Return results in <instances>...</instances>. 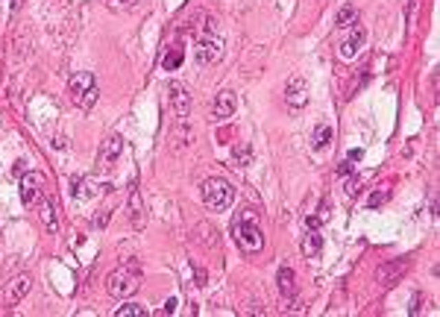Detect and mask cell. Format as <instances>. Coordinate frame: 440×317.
<instances>
[{
    "label": "cell",
    "mask_w": 440,
    "mask_h": 317,
    "mask_svg": "<svg viewBox=\"0 0 440 317\" xmlns=\"http://www.w3.org/2000/svg\"><path fill=\"white\" fill-rule=\"evenodd\" d=\"M232 235H235V241L241 244L244 253H261L264 232H261V223H258V212L252 209V206H244L241 212H235V217H232Z\"/></svg>",
    "instance_id": "1"
},
{
    "label": "cell",
    "mask_w": 440,
    "mask_h": 317,
    "mask_svg": "<svg viewBox=\"0 0 440 317\" xmlns=\"http://www.w3.org/2000/svg\"><path fill=\"white\" fill-rule=\"evenodd\" d=\"M138 285H141V265H138L135 259L124 261V265L115 267V270L106 276V291L112 294V297H118V300H124V297H129V294H135Z\"/></svg>",
    "instance_id": "2"
},
{
    "label": "cell",
    "mask_w": 440,
    "mask_h": 317,
    "mask_svg": "<svg viewBox=\"0 0 440 317\" xmlns=\"http://www.w3.org/2000/svg\"><path fill=\"white\" fill-rule=\"evenodd\" d=\"M97 94H100V89H97V80L91 71H80L74 74L68 80V97L74 106H80L82 112H88L94 103H97Z\"/></svg>",
    "instance_id": "3"
},
{
    "label": "cell",
    "mask_w": 440,
    "mask_h": 317,
    "mask_svg": "<svg viewBox=\"0 0 440 317\" xmlns=\"http://www.w3.org/2000/svg\"><path fill=\"white\" fill-rule=\"evenodd\" d=\"M235 200V188L223 177H212L203 182V203L208 212H226Z\"/></svg>",
    "instance_id": "4"
},
{
    "label": "cell",
    "mask_w": 440,
    "mask_h": 317,
    "mask_svg": "<svg viewBox=\"0 0 440 317\" xmlns=\"http://www.w3.org/2000/svg\"><path fill=\"white\" fill-rule=\"evenodd\" d=\"M18 191H21V203H24V206H36V203L44 200V191H47V179H44V173L30 171V173H24V177H21Z\"/></svg>",
    "instance_id": "5"
},
{
    "label": "cell",
    "mask_w": 440,
    "mask_h": 317,
    "mask_svg": "<svg viewBox=\"0 0 440 317\" xmlns=\"http://www.w3.org/2000/svg\"><path fill=\"white\" fill-rule=\"evenodd\" d=\"M194 53H197V62L200 65H214V62H220V56H223V39L214 36V32H203Z\"/></svg>",
    "instance_id": "6"
},
{
    "label": "cell",
    "mask_w": 440,
    "mask_h": 317,
    "mask_svg": "<svg viewBox=\"0 0 440 317\" xmlns=\"http://www.w3.org/2000/svg\"><path fill=\"white\" fill-rule=\"evenodd\" d=\"M120 153H124V138H120V135H109L100 144V159H97L100 171H112L118 165Z\"/></svg>",
    "instance_id": "7"
},
{
    "label": "cell",
    "mask_w": 440,
    "mask_h": 317,
    "mask_svg": "<svg viewBox=\"0 0 440 317\" xmlns=\"http://www.w3.org/2000/svg\"><path fill=\"white\" fill-rule=\"evenodd\" d=\"M30 288H32L30 273H18V276H12V279L6 282V288H3V300H6V305H18V303L30 294Z\"/></svg>",
    "instance_id": "8"
},
{
    "label": "cell",
    "mask_w": 440,
    "mask_h": 317,
    "mask_svg": "<svg viewBox=\"0 0 440 317\" xmlns=\"http://www.w3.org/2000/svg\"><path fill=\"white\" fill-rule=\"evenodd\" d=\"M364 41H367V30L364 27H352V36H346L344 41H340V47H338L340 59H355L361 53V47H364Z\"/></svg>",
    "instance_id": "9"
},
{
    "label": "cell",
    "mask_w": 440,
    "mask_h": 317,
    "mask_svg": "<svg viewBox=\"0 0 440 317\" xmlns=\"http://www.w3.org/2000/svg\"><path fill=\"white\" fill-rule=\"evenodd\" d=\"M285 103H288L291 109H302L308 103V83H305V76H294V80L288 83V89H285Z\"/></svg>",
    "instance_id": "10"
},
{
    "label": "cell",
    "mask_w": 440,
    "mask_h": 317,
    "mask_svg": "<svg viewBox=\"0 0 440 317\" xmlns=\"http://www.w3.org/2000/svg\"><path fill=\"white\" fill-rule=\"evenodd\" d=\"M170 103H173V112L179 121H185V118L191 115V94L182 83H170Z\"/></svg>",
    "instance_id": "11"
},
{
    "label": "cell",
    "mask_w": 440,
    "mask_h": 317,
    "mask_svg": "<svg viewBox=\"0 0 440 317\" xmlns=\"http://www.w3.org/2000/svg\"><path fill=\"white\" fill-rule=\"evenodd\" d=\"M323 250V235L317 232V217H308V232L302 238V253L305 259H317Z\"/></svg>",
    "instance_id": "12"
},
{
    "label": "cell",
    "mask_w": 440,
    "mask_h": 317,
    "mask_svg": "<svg viewBox=\"0 0 440 317\" xmlns=\"http://www.w3.org/2000/svg\"><path fill=\"white\" fill-rule=\"evenodd\" d=\"M235 106H238L235 91H220V94L214 97L212 112H214V118H220V121H226V118H232V115H235Z\"/></svg>",
    "instance_id": "13"
},
{
    "label": "cell",
    "mask_w": 440,
    "mask_h": 317,
    "mask_svg": "<svg viewBox=\"0 0 440 317\" xmlns=\"http://www.w3.org/2000/svg\"><path fill=\"white\" fill-rule=\"evenodd\" d=\"M405 270H408V261H405V259L402 261H390V265H382L376 270V282H379V285H393V282L399 279Z\"/></svg>",
    "instance_id": "14"
},
{
    "label": "cell",
    "mask_w": 440,
    "mask_h": 317,
    "mask_svg": "<svg viewBox=\"0 0 440 317\" xmlns=\"http://www.w3.org/2000/svg\"><path fill=\"white\" fill-rule=\"evenodd\" d=\"M41 223L47 226V232H53V235L59 232V212H56V200H53V197L41 200Z\"/></svg>",
    "instance_id": "15"
},
{
    "label": "cell",
    "mask_w": 440,
    "mask_h": 317,
    "mask_svg": "<svg viewBox=\"0 0 440 317\" xmlns=\"http://www.w3.org/2000/svg\"><path fill=\"white\" fill-rule=\"evenodd\" d=\"M355 21H358V9L352 3H346V6H340V12L335 18V27L338 30H349V27H355Z\"/></svg>",
    "instance_id": "16"
},
{
    "label": "cell",
    "mask_w": 440,
    "mask_h": 317,
    "mask_svg": "<svg viewBox=\"0 0 440 317\" xmlns=\"http://www.w3.org/2000/svg\"><path fill=\"white\" fill-rule=\"evenodd\" d=\"M276 282H279L282 297H294L296 282H294V270H291V267H282V270H279V276H276Z\"/></svg>",
    "instance_id": "17"
},
{
    "label": "cell",
    "mask_w": 440,
    "mask_h": 317,
    "mask_svg": "<svg viewBox=\"0 0 440 317\" xmlns=\"http://www.w3.org/2000/svg\"><path fill=\"white\" fill-rule=\"evenodd\" d=\"M332 135H335L332 127H329V124H320V127L314 129V135H311V147H314V150H323L329 141H332Z\"/></svg>",
    "instance_id": "18"
},
{
    "label": "cell",
    "mask_w": 440,
    "mask_h": 317,
    "mask_svg": "<svg viewBox=\"0 0 440 317\" xmlns=\"http://www.w3.org/2000/svg\"><path fill=\"white\" fill-rule=\"evenodd\" d=\"M129 215H132V226H144V203H141V197L138 191L132 194V200H129Z\"/></svg>",
    "instance_id": "19"
},
{
    "label": "cell",
    "mask_w": 440,
    "mask_h": 317,
    "mask_svg": "<svg viewBox=\"0 0 440 317\" xmlns=\"http://www.w3.org/2000/svg\"><path fill=\"white\" fill-rule=\"evenodd\" d=\"M182 56H185L182 47H170V50L162 56V68H164V71H176V68L182 65Z\"/></svg>",
    "instance_id": "20"
},
{
    "label": "cell",
    "mask_w": 440,
    "mask_h": 317,
    "mask_svg": "<svg viewBox=\"0 0 440 317\" xmlns=\"http://www.w3.org/2000/svg\"><path fill=\"white\" fill-rule=\"evenodd\" d=\"M147 314V309L141 303H126V305H118V311H115V317H144Z\"/></svg>",
    "instance_id": "21"
},
{
    "label": "cell",
    "mask_w": 440,
    "mask_h": 317,
    "mask_svg": "<svg viewBox=\"0 0 440 317\" xmlns=\"http://www.w3.org/2000/svg\"><path fill=\"white\" fill-rule=\"evenodd\" d=\"M250 162H252V147H250V144H241L238 150H232V165L247 168Z\"/></svg>",
    "instance_id": "22"
},
{
    "label": "cell",
    "mask_w": 440,
    "mask_h": 317,
    "mask_svg": "<svg viewBox=\"0 0 440 317\" xmlns=\"http://www.w3.org/2000/svg\"><path fill=\"white\" fill-rule=\"evenodd\" d=\"M361 156H364V150H352L344 159V165H340V173H349L352 168H355V162H361Z\"/></svg>",
    "instance_id": "23"
},
{
    "label": "cell",
    "mask_w": 440,
    "mask_h": 317,
    "mask_svg": "<svg viewBox=\"0 0 440 317\" xmlns=\"http://www.w3.org/2000/svg\"><path fill=\"white\" fill-rule=\"evenodd\" d=\"M388 197H390V191H388V188H384V191H379V194L373 191V194H370V200H367V206H373V209H376V206L388 203Z\"/></svg>",
    "instance_id": "24"
},
{
    "label": "cell",
    "mask_w": 440,
    "mask_h": 317,
    "mask_svg": "<svg viewBox=\"0 0 440 317\" xmlns=\"http://www.w3.org/2000/svg\"><path fill=\"white\" fill-rule=\"evenodd\" d=\"M420 305H423V297H420V294H414V300H411V309H408V314H420Z\"/></svg>",
    "instance_id": "25"
},
{
    "label": "cell",
    "mask_w": 440,
    "mask_h": 317,
    "mask_svg": "<svg viewBox=\"0 0 440 317\" xmlns=\"http://www.w3.org/2000/svg\"><path fill=\"white\" fill-rule=\"evenodd\" d=\"M109 3H112V6H132L135 0H109Z\"/></svg>",
    "instance_id": "26"
},
{
    "label": "cell",
    "mask_w": 440,
    "mask_h": 317,
    "mask_svg": "<svg viewBox=\"0 0 440 317\" xmlns=\"http://www.w3.org/2000/svg\"><path fill=\"white\" fill-rule=\"evenodd\" d=\"M355 185H358V179H349V182H346V194H355V191H358Z\"/></svg>",
    "instance_id": "27"
},
{
    "label": "cell",
    "mask_w": 440,
    "mask_h": 317,
    "mask_svg": "<svg viewBox=\"0 0 440 317\" xmlns=\"http://www.w3.org/2000/svg\"><path fill=\"white\" fill-rule=\"evenodd\" d=\"M176 311V300H168V305H164V314H173Z\"/></svg>",
    "instance_id": "28"
},
{
    "label": "cell",
    "mask_w": 440,
    "mask_h": 317,
    "mask_svg": "<svg viewBox=\"0 0 440 317\" xmlns=\"http://www.w3.org/2000/svg\"><path fill=\"white\" fill-rule=\"evenodd\" d=\"M21 6H24V0H12V15L21 12Z\"/></svg>",
    "instance_id": "29"
}]
</instances>
